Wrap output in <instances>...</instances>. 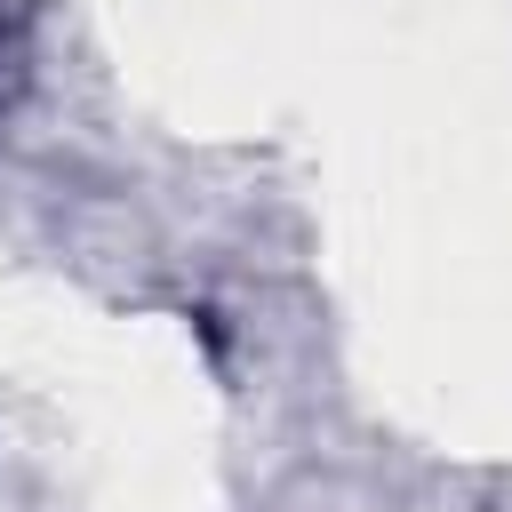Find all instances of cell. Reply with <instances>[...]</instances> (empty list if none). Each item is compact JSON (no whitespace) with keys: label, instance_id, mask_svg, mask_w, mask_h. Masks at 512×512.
Segmentation results:
<instances>
[{"label":"cell","instance_id":"6da1fadb","mask_svg":"<svg viewBox=\"0 0 512 512\" xmlns=\"http://www.w3.org/2000/svg\"><path fill=\"white\" fill-rule=\"evenodd\" d=\"M8 56H16V32H8V8H0V88H8Z\"/></svg>","mask_w":512,"mask_h":512}]
</instances>
